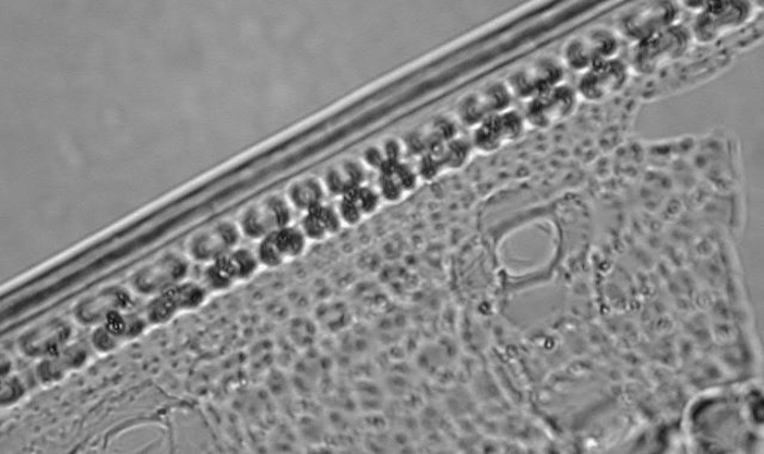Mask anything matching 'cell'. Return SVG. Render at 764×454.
I'll list each match as a JSON object with an SVG mask.
<instances>
[{"instance_id":"obj_1","label":"cell","mask_w":764,"mask_h":454,"mask_svg":"<svg viewBox=\"0 0 764 454\" xmlns=\"http://www.w3.org/2000/svg\"><path fill=\"white\" fill-rule=\"evenodd\" d=\"M260 267L256 253L238 247L207 265L203 286L209 293L226 292L253 279Z\"/></svg>"},{"instance_id":"obj_2","label":"cell","mask_w":764,"mask_h":454,"mask_svg":"<svg viewBox=\"0 0 764 454\" xmlns=\"http://www.w3.org/2000/svg\"><path fill=\"white\" fill-rule=\"evenodd\" d=\"M292 214L293 209L285 198L271 196L246 207L237 224L243 236L253 241H262L263 238L291 226Z\"/></svg>"},{"instance_id":"obj_3","label":"cell","mask_w":764,"mask_h":454,"mask_svg":"<svg viewBox=\"0 0 764 454\" xmlns=\"http://www.w3.org/2000/svg\"><path fill=\"white\" fill-rule=\"evenodd\" d=\"M206 287L195 282H179L158 295L153 297L147 308L151 325H166L179 315L191 313L207 302Z\"/></svg>"},{"instance_id":"obj_4","label":"cell","mask_w":764,"mask_h":454,"mask_svg":"<svg viewBox=\"0 0 764 454\" xmlns=\"http://www.w3.org/2000/svg\"><path fill=\"white\" fill-rule=\"evenodd\" d=\"M688 33L683 27H667L639 43L635 65L644 74L660 68L683 55L689 43Z\"/></svg>"},{"instance_id":"obj_5","label":"cell","mask_w":764,"mask_h":454,"mask_svg":"<svg viewBox=\"0 0 764 454\" xmlns=\"http://www.w3.org/2000/svg\"><path fill=\"white\" fill-rule=\"evenodd\" d=\"M242 236L237 223L219 222L189 238L187 256L191 261L209 265L238 248Z\"/></svg>"},{"instance_id":"obj_6","label":"cell","mask_w":764,"mask_h":454,"mask_svg":"<svg viewBox=\"0 0 764 454\" xmlns=\"http://www.w3.org/2000/svg\"><path fill=\"white\" fill-rule=\"evenodd\" d=\"M188 261L176 253H167L141 267L131 278V286L142 295H158L184 281Z\"/></svg>"},{"instance_id":"obj_7","label":"cell","mask_w":764,"mask_h":454,"mask_svg":"<svg viewBox=\"0 0 764 454\" xmlns=\"http://www.w3.org/2000/svg\"><path fill=\"white\" fill-rule=\"evenodd\" d=\"M751 16L748 3H706L692 28V36L701 43H710L744 24Z\"/></svg>"},{"instance_id":"obj_8","label":"cell","mask_w":764,"mask_h":454,"mask_svg":"<svg viewBox=\"0 0 764 454\" xmlns=\"http://www.w3.org/2000/svg\"><path fill=\"white\" fill-rule=\"evenodd\" d=\"M308 243L302 227L291 225L263 238L256 255L262 267L279 268L285 263L302 257L306 253Z\"/></svg>"},{"instance_id":"obj_9","label":"cell","mask_w":764,"mask_h":454,"mask_svg":"<svg viewBox=\"0 0 764 454\" xmlns=\"http://www.w3.org/2000/svg\"><path fill=\"white\" fill-rule=\"evenodd\" d=\"M627 81V66L620 60L611 59L587 70L580 80L578 91L584 100L600 102L623 91Z\"/></svg>"},{"instance_id":"obj_10","label":"cell","mask_w":764,"mask_h":454,"mask_svg":"<svg viewBox=\"0 0 764 454\" xmlns=\"http://www.w3.org/2000/svg\"><path fill=\"white\" fill-rule=\"evenodd\" d=\"M576 104L575 91L559 84L532 99L527 108V122L537 128L551 127L569 117L576 110Z\"/></svg>"},{"instance_id":"obj_11","label":"cell","mask_w":764,"mask_h":454,"mask_svg":"<svg viewBox=\"0 0 764 454\" xmlns=\"http://www.w3.org/2000/svg\"><path fill=\"white\" fill-rule=\"evenodd\" d=\"M619 50L615 36L607 30H594L572 40L565 48V63L575 70H589L614 59Z\"/></svg>"},{"instance_id":"obj_12","label":"cell","mask_w":764,"mask_h":454,"mask_svg":"<svg viewBox=\"0 0 764 454\" xmlns=\"http://www.w3.org/2000/svg\"><path fill=\"white\" fill-rule=\"evenodd\" d=\"M563 68L552 59H543L518 72L509 79L508 89L522 99H534L549 89L559 86Z\"/></svg>"},{"instance_id":"obj_13","label":"cell","mask_w":764,"mask_h":454,"mask_svg":"<svg viewBox=\"0 0 764 454\" xmlns=\"http://www.w3.org/2000/svg\"><path fill=\"white\" fill-rule=\"evenodd\" d=\"M523 130V118L517 112L507 111L478 125L473 136L474 147L483 152H495L518 140Z\"/></svg>"},{"instance_id":"obj_14","label":"cell","mask_w":764,"mask_h":454,"mask_svg":"<svg viewBox=\"0 0 764 454\" xmlns=\"http://www.w3.org/2000/svg\"><path fill=\"white\" fill-rule=\"evenodd\" d=\"M130 302V294L124 287H106V289L84 299L76 307L75 315L80 325L101 326L113 314L124 313Z\"/></svg>"},{"instance_id":"obj_15","label":"cell","mask_w":764,"mask_h":454,"mask_svg":"<svg viewBox=\"0 0 764 454\" xmlns=\"http://www.w3.org/2000/svg\"><path fill=\"white\" fill-rule=\"evenodd\" d=\"M147 321L138 315L116 313L99 326L92 335L94 349L102 352H113L117 346L135 340L145 330Z\"/></svg>"},{"instance_id":"obj_16","label":"cell","mask_w":764,"mask_h":454,"mask_svg":"<svg viewBox=\"0 0 764 454\" xmlns=\"http://www.w3.org/2000/svg\"><path fill=\"white\" fill-rule=\"evenodd\" d=\"M69 338V326L63 320L54 319L24 333L20 344L27 355L47 358L62 352Z\"/></svg>"},{"instance_id":"obj_17","label":"cell","mask_w":764,"mask_h":454,"mask_svg":"<svg viewBox=\"0 0 764 454\" xmlns=\"http://www.w3.org/2000/svg\"><path fill=\"white\" fill-rule=\"evenodd\" d=\"M510 96L507 86L494 84L466 99L460 105V117L464 124L480 125L488 117L507 112Z\"/></svg>"},{"instance_id":"obj_18","label":"cell","mask_w":764,"mask_h":454,"mask_svg":"<svg viewBox=\"0 0 764 454\" xmlns=\"http://www.w3.org/2000/svg\"><path fill=\"white\" fill-rule=\"evenodd\" d=\"M675 10L671 4L657 3L645 7L626 18L624 27L632 38L645 40L672 26Z\"/></svg>"},{"instance_id":"obj_19","label":"cell","mask_w":764,"mask_h":454,"mask_svg":"<svg viewBox=\"0 0 764 454\" xmlns=\"http://www.w3.org/2000/svg\"><path fill=\"white\" fill-rule=\"evenodd\" d=\"M381 199L379 191L364 186L346 191L338 209L343 225L355 226L369 218L379 210Z\"/></svg>"},{"instance_id":"obj_20","label":"cell","mask_w":764,"mask_h":454,"mask_svg":"<svg viewBox=\"0 0 764 454\" xmlns=\"http://www.w3.org/2000/svg\"><path fill=\"white\" fill-rule=\"evenodd\" d=\"M342 226L338 209L334 210L320 203L305 213L301 227L308 242H324L338 235Z\"/></svg>"},{"instance_id":"obj_21","label":"cell","mask_w":764,"mask_h":454,"mask_svg":"<svg viewBox=\"0 0 764 454\" xmlns=\"http://www.w3.org/2000/svg\"><path fill=\"white\" fill-rule=\"evenodd\" d=\"M327 189L324 184L316 177H303L295 181L286 189L285 200L289 201L291 207L296 211L306 213L320 203H324Z\"/></svg>"},{"instance_id":"obj_22","label":"cell","mask_w":764,"mask_h":454,"mask_svg":"<svg viewBox=\"0 0 764 454\" xmlns=\"http://www.w3.org/2000/svg\"><path fill=\"white\" fill-rule=\"evenodd\" d=\"M86 353L79 346H69L53 357H47L38 367L40 378L46 382L63 379L69 369L78 368L86 361Z\"/></svg>"},{"instance_id":"obj_23","label":"cell","mask_w":764,"mask_h":454,"mask_svg":"<svg viewBox=\"0 0 764 454\" xmlns=\"http://www.w3.org/2000/svg\"><path fill=\"white\" fill-rule=\"evenodd\" d=\"M362 172L355 164H345L341 169L330 172L324 181L327 193L343 197L346 191L362 186Z\"/></svg>"}]
</instances>
